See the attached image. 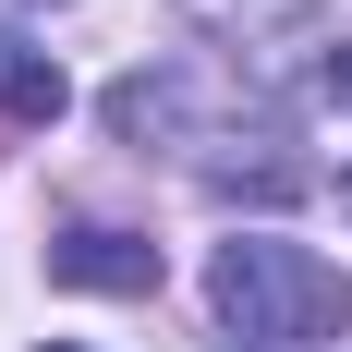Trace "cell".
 <instances>
[{
  "instance_id": "cell-4",
  "label": "cell",
  "mask_w": 352,
  "mask_h": 352,
  "mask_svg": "<svg viewBox=\"0 0 352 352\" xmlns=\"http://www.w3.org/2000/svg\"><path fill=\"white\" fill-rule=\"evenodd\" d=\"M49 352H85V340H49Z\"/></svg>"
},
{
  "instance_id": "cell-3",
  "label": "cell",
  "mask_w": 352,
  "mask_h": 352,
  "mask_svg": "<svg viewBox=\"0 0 352 352\" xmlns=\"http://www.w3.org/2000/svg\"><path fill=\"white\" fill-rule=\"evenodd\" d=\"M61 61L49 49H25V36H0V122H61Z\"/></svg>"
},
{
  "instance_id": "cell-2",
  "label": "cell",
  "mask_w": 352,
  "mask_h": 352,
  "mask_svg": "<svg viewBox=\"0 0 352 352\" xmlns=\"http://www.w3.org/2000/svg\"><path fill=\"white\" fill-rule=\"evenodd\" d=\"M49 280H73V292H158V243L146 231H109V219H73L49 243Z\"/></svg>"
},
{
  "instance_id": "cell-1",
  "label": "cell",
  "mask_w": 352,
  "mask_h": 352,
  "mask_svg": "<svg viewBox=\"0 0 352 352\" xmlns=\"http://www.w3.org/2000/svg\"><path fill=\"white\" fill-rule=\"evenodd\" d=\"M207 304L243 340L292 352V340H340L352 328V280L328 267L316 243H280V231H231V243L207 255Z\"/></svg>"
}]
</instances>
